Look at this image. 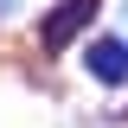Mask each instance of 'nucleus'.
I'll use <instances>...</instances> for the list:
<instances>
[{"label": "nucleus", "instance_id": "1", "mask_svg": "<svg viewBox=\"0 0 128 128\" xmlns=\"http://www.w3.org/2000/svg\"><path fill=\"white\" fill-rule=\"evenodd\" d=\"M90 13H96V0H64L58 13L45 19V32H38V38H45V51H64L83 26H90Z\"/></svg>", "mask_w": 128, "mask_h": 128}, {"label": "nucleus", "instance_id": "2", "mask_svg": "<svg viewBox=\"0 0 128 128\" xmlns=\"http://www.w3.org/2000/svg\"><path fill=\"white\" fill-rule=\"evenodd\" d=\"M90 70L102 83H122L128 77V38H102V45H90Z\"/></svg>", "mask_w": 128, "mask_h": 128}]
</instances>
